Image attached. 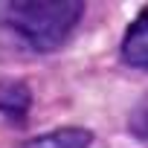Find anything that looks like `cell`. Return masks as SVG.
I'll list each match as a JSON object with an SVG mask.
<instances>
[{
    "label": "cell",
    "instance_id": "obj_1",
    "mask_svg": "<svg viewBox=\"0 0 148 148\" xmlns=\"http://www.w3.org/2000/svg\"><path fill=\"white\" fill-rule=\"evenodd\" d=\"M84 15L79 0H21L6 6V23L35 52L58 49Z\"/></svg>",
    "mask_w": 148,
    "mask_h": 148
},
{
    "label": "cell",
    "instance_id": "obj_4",
    "mask_svg": "<svg viewBox=\"0 0 148 148\" xmlns=\"http://www.w3.org/2000/svg\"><path fill=\"white\" fill-rule=\"evenodd\" d=\"M29 102H32V96L23 82H15V79L0 82V113L9 122H23L29 113Z\"/></svg>",
    "mask_w": 148,
    "mask_h": 148
},
{
    "label": "cell",
    "instance_id": "obj_2",
    "mask_svg": "<svg viewBox=\"0 0 148 148\" xmlns=\"http://www.w3.org/2000/svg\"><path fill=\"white\" fill-rule=\"evenodd\" d=\"M119 52H122V61L128 67L148 73V9H142L134 18V23L125 29Z\"/></svg>",
    "mask_w": 148,
    "mask_h": 148
},
{
    "label": "cell",
    "instance_id": "obj_3",
    "mask_svg": "<svg viewBox=\"0 0 148 148\" xmlns=\"http://www.w3.org/2000/svg\"><path fill=\"white\" fill-rule=\"evenodd\" d=\"M90 145H93V131L87 128H55L49 134L21 142L18 148H90Z\"/></svg>",
    "mask_w": 148,
    "mask_h": 148
}]
</instances>
